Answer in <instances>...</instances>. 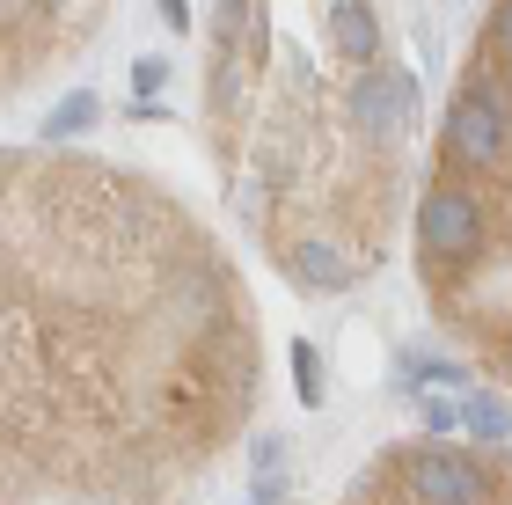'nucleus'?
I'll use <instances>...</instances> for the list:
<instances>
[{
	"mask_svg": "<svg viewBox=\"0 0 512 505\" xmlns=\"http://www.w3.org/2000/svg\"><path fill=\"white\" fill-rule=\"evenodd\" d=\"M81 125H96V96H88V88H81V96H66L44 132H52V140H66V132H81Z\"/></svg>",
	"mask_w": 512,
	"mask_h": 505,
	"instance_id": "423d86ee",
	"label": "nucleus"
},
{
	"mask_svg": "<svg viewBox=\"0 0 512 505\" xmlns=\"http://www.w3.org/2000/svg\"><path fill=\"white\" fill-rule=\"evenodd\" d=\"M461 425L476 432V440H512V410L498 396H469V410H461Z\"/></svg>",
	"mask_w": 512,
	"mask_h": 505,
	"instance_id": "39448f33",
	"label": "nucleus"
},
{
	"mask_svg": "<svg viewBox=\"0 0 512 505\" xmlns=\"http://www.w3.org/2000/svg\"><path fill=\"white\" fill-rule=\"evenodd\" d=\"M344 118H352V132H366V140L403 147L410 140V118H417L410 74H403V66H359L352 88H344Z\"/></svg>",
	"mask_w": 512,
	"mask_h": 505,
	"instance_id": "f03ea898",
	"label": "nucleus"
},
{
	"mask_svg": "<svg viewBox=\"0 0 512 505\" xmlns=\"http://www.w3.org/2000/svg\"><path fill=\"white\" fill-rule=\"evenodd\" d=\"M322 30H330V52H337V59L381 66V22H374V0H330Z\"/></svg>",
	"mask_w": 512,
	"mask_h": 505,
	"instance_id": "20e7f679",
	"label": "nucleus"
},
{
	"mask_svg": "<svg viewBox=\"0 0 512 505\" xmlns=\"http://www.w3.org/2000/svg\"><path fill=\"white\" fill-rule=\"evenodd\" d=\"M491 257V198L483 176H461L454 162H439L417 198V271L439 301H454V286Z\"/></svg>",
	"mask_w": 512,
	"mask_h": 505,
	"instance_id": "f257e3e1",
	"label": "nucleus"
},
{
	"mask_svg": "<svg viewBox=\"0 0 512 505\" xmlns=\"http://www.w3.org/2000/svg\"><path fill=\"white\" fill-rule=\"evenodd\" d=\"M161 81H169V59H139V66H132V88H139V96H154Z\"/></svg>",
	"mask_w": 512,
	"mask_h": 505,
	"instance_id": "1a4fd4ad",
	"label": "nucleus"
},
{
	"mask_svg": "<svg viewBox=\"0 0 512 505\" xmlns=\"http://www.w3.org/2000/svg\"><path fill=\"white\" fill-rule=\"evenodd\" d=\"M271 257L286 264L300 286H315V293H344V286H352V257H344L337 242H322V235H286Z\"/></svg>",
	"mask_w": 512,
	"mask_h": 505,
	"instance_id": "7ed1b4c3",
	"label": "nucleus"
},
{
	"mask_svg": "<svg viewBox=\"0 0 512 505\" xmlns=\"http://www.w3.org/2000/svg\"><path fill=\"white\" fill-rule=\"evenodd\" d=\"M293 366H300V403H322V359H315V344H293Z\"/></svg>",
	"mask_w": 512,
	"mask_h": 505,
	"instance_id": "6e6552de",
	"label": "nucleus"
},
{
	"mask_svg": "<svg viewBox=\"0 0 512 505\" xmlns=\"http://www.w3.org/2000/svg\"><path fill=\"white\" fill-rule=\"evenodd\" d=\"M491 59H498V74L512 81V0H498V15H491Z\"/></svg>",
	"mask_w": 512,
	"mask_h": 505,
	"instance_id": "0eeeda50",
	"label": "nucleus"
}]
</instances>
